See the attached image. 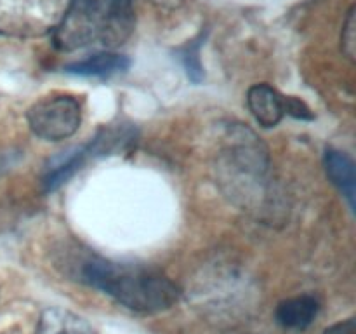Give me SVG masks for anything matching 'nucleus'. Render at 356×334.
Returning <instances> with one entry per match:
<instances>
[{
	"label": "nucleus",
	"mask_w": 356,
	"mask_h": 334,
	"mask_svg": "<svg viewBox=\"0 0 356 334\" xmlns=\"http://www.w3.org/2000/svg\"><path fill=\"white\" fill-rule=\"evenodd\" d=\"M82 282L139 313H159L179 299L181 289L162 270L146 264L90 257L80 268Z\"/></svg>",
	"instance_id": "1"
},
{
	"label": "nucleus",
	"mask_w": 356,
	"mask_h": 334,
	"mask_svg": "<svg viewBox=\"0 0 356 334\" xmlns=\"http://www.w3.org/2000/svg\"><path fill=\"white\" fill-rule=\"evenodd\" d=\"M134 23L132 0H70L54 30V45L65 52L86 47L111 51L131 37Z\"/></svg>",
	"instance_id": "2"
},
{
	"label": "nucleus",
	"mask_w": 356,
	"mask_h": 334,
	"mask_svg": "<svg viewBox=\"0 0 356 334\" xmlns=\"http://www.w3.org/2000/svg\"><path fill=\"white\" fill-rule=\"evenodd\" d=\"M70 0H0V35L35 38L54 31Z\"/></svg>",
	"instance_id": "3"
},
{
	"label": "nucleus",
	"mask_w": 356,
	"mask_h": 334,
	"mask_svg": "<svg viewBox=\"0 0 356 334\" xmlns=\"http://www.w3.org/2000/svg\"><path fill=\"white\" fill-rule=\"evenodd\" d=\"M26 120L31 132L38 138L45 141H63L80 127L82 106L75 96L52 94L28 108Z\"/></svg>",
	"instance_id": "4"
},
{
	"label": "nucleus",
	"mask_w": 356,
	"mask_h": 334,
	"mask_svg": "<svg viewBox=\"0 0 356 334\" xmlns=\"http://www.w3.org/2000/svg\"><path fill=\"white\" fill-rule=\"evenodd\" d=\"M132 139V131L129 129H101L94 138H90L86 145L76 146V148L70 150V152L63 153V155L52 159L49 164L47 174L44 177V188L45 191H54L59 186L66 183L76 170L82 169L89 160L96 159V157L106 155L108 152H113L118 146L125 145Z\"/></svg>",
	"instance_id": "5"
},
{
	"label": "nucleus",
	"mask_w": 356,
	"mask_h": 334,
	"mask_svg": "<svg viewBox=\"0 0 356 334\" xmlns=\"http://www.w3.org/2000/svg\"><path fill=\"white\" fill-rule=\"evenodd\" d=\"M247 106L263 127H275L285 115V96L270 84H256L247 93Z\"/></svg>",
	"instance_id": "6"
},
{
	"label": "nucleus",
	"mask_w": 356,
	"mask_h": 334,
	"mask_svg": "<svg viewBox=\"0 0 356 334\" xmlns=\"http://www.w3.org/2000/svg\"><path fill=\"white\" fill-rule=\"evenodd\" d=\"M318 310L320 303L315 296L302 294L278 303L275 317H277V322L285 329L301 331L312 326L315 317L318 315Z\"/></svg>",
	"instance_id": "7"
},
{
	"label": "nucleus",
	"mask_w": 356,
	"mask_h": 334,
	"mask_svg": "<svg viewBox=\"0 0 356 334\" xmlns=\"http://www.w3.org/2000/svg\"><path fill=\"white\" fill-rule=\"evenodd\" d=\"M131 66V59L124 54L113 51H99L96 54L87 56L86 59L73 61L65 66L68 73L80 77H111L124 73Z\"/></svg>",
	"instance_id": "8"
},
{
	"label": "nucleus",
	"mask_w": 356,
	"mask_h": 334,
	"mask_svg": "<svg viewBox=\"0 0 356 334\" xmlns=\"http://www.w3.org/2000/svg\"><path fill=\"white\" fill-rule=\"evenodd\" d=\"M35 334H96L83 317L63 308H47L38 319Z\"/></svg>",
	"instance_id": "9"
},
{
	"label": "nucleus",
	"mask_w": 356,
	"mask_h": 334,
	"mask_svg": "<svg viewBox=\"0 0 356 334\" xmlns=\"http://www.w3.org/2000/svg\"><path fill=\"white\" fill-rule=\"evenodd\" d=\"M325 169L330 181L341 190V193L350 202V207H355L356 195V176L355 164L350 157L339 150L327 148L325 152Z\"/></svg>",
	"instance_id": "10"
},
{
	"label": "nucleus",
	"mask_w": 356,
	"mask_h": 334,
	"mask_svg": "<svg viewBox=\"0 0 356 334\" xmlns=\"http://www.w3.org/2000/svg\"><path fill=\"white\" fill-rule=\"evenodd\" d=\"M202 40L204 37H198L197 40H193L191 44H188L183 49V63L184 68H186L188 77H190L193 82H200L204 79V70H202L200 58H198V49H200Z\"/></svg>",
	"instance_id": "11"
},
{
	"label": "nucleus",
	"mask_w": 356,
	"mask_h": 334,
	"mask_svg": "<svg viewBox=\"0 0 356 334\" xmlns=\"http://www.w3.org/2000/svg\"><path fill=\"white\" fill-rule=\"evenodd\" d=\"M341 45L343 52L353 61L355 59V7H351L348 13L346 21L343 26V35H341Z\"/></svg>",
	"instance_id": "12"
},
{
	"label": "nucleus",
	"mask_w": 356,
	"mask_h": 334,
	"mask_svg": "<svg viewBox=\"0 0 356 334\" xmlns=\"http://www.w3.org/2000/svg\"><path fill=\"white\" fill-rule=\"evenodd\" d=\"M285 113L292 115L296 118H301V120H313V113L308 108V104L305 101L298 100V97L285 96Z\"/></svg>",
	"instance_id": "13"
},
{
	"label": "nucleus",
	"mask_w": 356,
	"mask_h": 334,
	"mask_svg": "<svg viewBox=\"0 0 356 334\" xmlns=\"http://www.w3.org/2000/svg\"><path fill=\"white\" fill-rule=\"evenodd\" d=\"M323 334H356L355 319L341 320V322L334 324V326H330L329 329H325V333Z\"/></svg>",
	"instance_id": "14"
},
{
	"label": "nucleus",
	"mask_w": 356,
	"mask_h": 334,
	"mask_svg": "<svg viewBox=\"0 0 356 334\" xmlns=\"http://www.w3.org/2000/svg\"><path fill=\"white\" fill-rule=\"evenodd\" d=\"M153 6L160 7V9H165V10H174L177 7H181L183 0H149Z\"/></svg>",
	"instance_id": "15"
}]
</instances>
